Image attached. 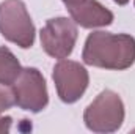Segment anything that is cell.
<instances>
[{"label":"cell","instance_id":"obj_6","mask_svg":"<svg viewBox=\"0 0 135 134\" xmlns=\"http://www.w3.org/2000/svg\"><path fill=\"white\" fill-rule=\"evenodd\" d=\"M52 79L58 98L66 104L77 102L83 96L90 84V74L86 68L80 65L79 62L66 60V59H61L54 66Z\"/></svg>","mask_w":135,"mask_h":134},{"label":"cell","instance_id":"obj_10","mask_svg":"<svg viewBox=\"0 0 135 134\" xmlns=\"http://www.w3.org/2000/svg\"><path fill=\"white\" fill-rule=\"evenodd\" d=\"M11 125H13L11 117H0V133H9Z\"/></svg>","mask_w":135,"mask_h":134},{"label":"cell","instance_id":"obj_4","mask_svg":"<svg viewBox=\"0 0 135 134\" xmlns=\"http://www.w3.org/2000/svg\"><path fill=\"white\" fill-rule=\"evenodd\" d=\"M16 106L38 114L49 104V92L46 79L38 68H22L16 81L11 84Z\"/></svg>","mask_w":135,"mask_h":134},{"label":"cell","instance_id":"obj_11","mask_svg":"<svg viewBox=\"0 0 135 134\" xmlns=\"http://www.w3.org/2000/svg\"><path fill=\"white\" fill-rule=\"evenodd\" d=\"M61 2L66 5V8H71V6H74V5H77V3H80L83 0H61Z\"/></svg>","mask_w":135,"mask_h":134},{"label":"cell","instance_id":"obj_7","mask_svg":"<svg viewBox=\"0 0 135 134\" xmlns=\"http://www.w3.org/2000/svg\"><path fill=\"white\" fill-rule=\"evenodd\" d=\"M71 19L83 29L107 27L113 22V13L105 8L98 0H83L71 8H68Z\"/></svg>","mask_w":135,"mask_h":134},{"label":"cell","instance_id":"obj_2","mask_svg":"<svg viewBox=\"0 0 135 134\" xmlns=\"http://www.w3.org/2000/svg\"><path fill=\"white\" fill-rule=\"evenodd\" d=\"M124 102L113 90H102L83 112L85 126L99 134L115 133L124 122Z\"/></svg>","mask_w":135,"mask_h":134},{"label":"cell","instance_id":"obj_9","mask_svg":"<svg viewBox=\"0 0 135 134\" xmlns=\"http://www.w3.org/2000/svg\"><path fill=\"white\" fill-rule=\"evenodd\" d=\"M14 104H16V100H14L13 88H9L5 84H0V114L11 109Z\"/></svg>","mask_w":135,"mask_h":134},{"label":"cell","instance_id":"obj_3","mask_svg":"<svg viewBox=\"0 0 135 134\" xmlns=\"http://www.w3.org/2000/svg\"><path fill=\"white\" fill-rule=\"evenodd\" d=\"M0 33L22 49L33 46L36 29L22 0H3L0 3Z\"/></svg>","mask_w":135,"mask_h":134},{"label":"cell","instance_id":"obj_12","mask_svg":"<svg viewBox=\"0 0 135 134\" xmlns=\"http://www.w3.org/2000/svg\"><path fill=\"white\" fill-rule=\"evenodd\" d=\"M115 3H118V5H127L129 3V0H113Z\"/></svg>","mask_w":135,"mask_h":134},{"label":"cell","instance_id":"obj_8","mask_svg":"<svg viewBox=\"0 0 135 134\" xmlns=\"http://www.w3.org/2000/svg\"><path fill=\"white\" fill-rule=\"evenodd\" d=\"M21 63L16 55L8 49L0 46V84L11 85L21 73Z\"/></svg>","mask_w":135,"mask_h":134},{"label":"cell","instance_id":"obj_5","mask_svg":"<svg viewBox=\"0 0 135 134\" xmlns=\"http://www.w3.org/2000/svg\"><path fill=\"white\" fill-rule=\"evenodd\" d=\"M77 24L69 17H52L47 19L46 25L41 29L39 38L44 52L54 59H68L77 43Z\"/></svg>","mask_w":135,"mask_h":134},{"label":"cell","instance_id":"obj_1","mask_svg":"<svg viewBox=\"0 0 135 134\" xmlns=\"http://www.w3.org/2000/svg\"><path fill=\"white\" fill-rule=\"evenodd\" d=\"M82 60L102 69H127L135 63V38L127 33L93 32L86 36Z\"/></svg>","mask_w":135,"mask_h":134},{"label":"cell","instance_id":"obj_13","mask_svg":"<svg viewBox=\"0 0 135 134\" xmlns=\"http://www.w3.org/2000/svg\"><path fill=\"white\" fill-rule=\"evenodd\" d=\"M134 3H135V0H134Z\"/></svg>","mask_w":135,"mask_h":134}]
</instances>
